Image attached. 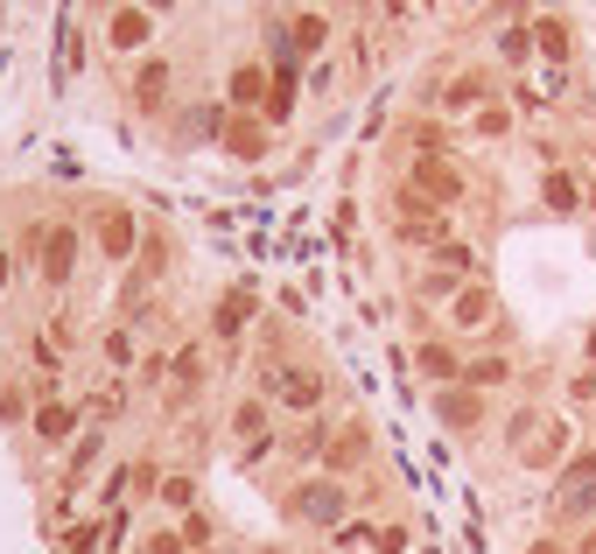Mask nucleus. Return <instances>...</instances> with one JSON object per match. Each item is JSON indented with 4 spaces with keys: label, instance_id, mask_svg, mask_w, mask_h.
Masks as SVG:
<instances>
[{
    "label": "nucleus",
    "instance_id": "obj_37",
    "mask_svg": "<svg viewBox=\"0 0 596 554\" xmlns=\"http://www.w3.org/2000/svg\"><path fill=\"white\" fill-rule=\"evenodd\" d=\"M568 408H596V366H575L568 372Z\"/></svg>",
    "mask_w": 596,
    "mask_h": 554
},
{
    "label": "nucleus",
    "instance_id": "obj_13",
    "mask_svg": "<svg viewBox=\"0 0 596 554\" xmlns=\"http://www.w3.org/2000/svg\"><path fill=\"white\" fill-rule=\"evenodd\" d=\"M568 456H575V428H568V414H548L541 435H533V443L519 449L512 464H519V470H533V477H554V470L568 464Z\"/></svg>",
    "mask_w": 596,
    "mask_h": 554
},
{
    "label": "nucleus",
    "instance_id": "obj_9",
    "mask_svg": "<svg viewBox=\"0 0 596 554\" xmlns=\"http://www.w3.org/2000/svg\"><path fill=\"white\" fill-rule=\"evenodd\" d=\"M85 400H71V393H43V400H35V422H29V435H35V443H43V449H71V443H78V435H85Z\"/></svg>",
    "mask_w": 596,
    "mask_h": 554
},
{
    "label": "nucleus",
    "instance_id": "obj_22",
    "mask_svg": "<svg viewBox=\"0 0 596 554\" xmlns=\"http://www.w3.org/2000/svg\"><path fill=\"white\" fill-rule=\"evenodd\" d=\"M267 99V64L260 56H246V64H232V78H225V106L232 112H260Z\"/></svg>",
    "mask_w": 596,
    "mask_h": 554
},
{
    "label": "nucleus",
    "instance_id": "obj_20",
    "mask_svg": "<svg viewBox=\"0 0 596 554\" xmlns=\"http://www.w3.org/2000/svg\"><path fill=\"white\" fill-rule=\"evenodd\" d=\"M533 56H541L548 70L575 64V29L562 22V14H533Z\"/></svg>",
    "mask_w": 596,
    "mask_h": 554
},
{
    "label": "nucleus",
    "instance_id": "obj_32",
    "mask_svg": "<svg viewBox=\"0 0 596 554\" xmlns=\"http://www.w3.org/2000/svg\"><path fill=\"white\" fill-rule=\"evenodd\" d=\"M470 133H477V141H506V133H512V106H506V99L477 106V112H470Z\"/></svg>",
    "mask_w": 596,
    "mask_h": 554
},
{
    "label": "nucleus",
    "instance_id": "obj_44",
    "mask_svg": "<svg viewBox=\"0 0 596 554\" xmlns=\"http://www.w3.org/2000/svg\"><path fill=\"white\" fill-rule=\"evenodd\" d=\"M568 554H596V526H583V533H575V541H568Z\"/></svg>",
    "mask_w": 596,
    "mask_h": 554
},
{
    "label": "nucleus",
    "instance_id": "obj_42",
    "mask_svg": "<svg viewBox=\"0 0 596 554\" xmlns=\"http://www.w3.org/2000/svg\"><path fill=\"white\" fill-rule=\"evenodd\" d=\"M133 8H148V14H155V22H169V14H176L183 0H133Z\"/></svg>",
    "mask_w": 596,
    "mask_h": 554
},
{
    "label": "nucleus",
    "instance_id": "obj_39",
    "mask_svg": "<svg viewBox=\"0 0 596 554\" xmlns=\"http://www.w3.org/2000/svg\"><path fill=\"white\" fill-rule=\"evenodd\" d=\"M519 554H568V533H554V526H548V533H533V541L519 547Z\"/></svg>",
    "mask_w": 596,
    "mask_h": 554
},
{
    "label": "nucleus",
    "instance_id": "obj_21",
    "mask_svg": "<svg viewBox=\"0 0 596 554\" xmlns=\"http://www.w3.org/2000/svg\"><path fill=\"white\" fill-rule=\"evenodd\" d=\"M464 387H477V393H506V387H519L512 351H477V358H464Z\"/></svg>",
    "mask_w": 596,
    "mask_h": 554
},
{
    "label": "nucleus",
    "instance_id": "obj_2",
    "mask_svg": "<svg viewBox=\"0 0 596 554\" xmlns=\"http://www.w3.org/2000/svg\"><path fill=\"white\" fill-rule=\"evenodd\" d=\"M351 485L344 477H330V470H310V477H295L288 485V520L295 526H310V533H337L344 520H351Z\"/></svg>",
    "mask_w": 596,
    "mask_h": 554
},
{
    "label": "nucleus",
    "instance_id": "obj_26",
    "mask_svg": "<svg viewBox=\"0 0 596 554\" xmlns=\"http://www.w3.org/2000/svg\"><path fill=\"white\" fill-rule=\"evenodd\" d=\"M99 456H106V428H99V422H91V428L78 435V443H71V449H64V477H71V485H85V477H91V470H99Z\"/></svg>",
    "mask_w": 596,
    "mask_h": 554
},
{
    "label": "nucleus",
    "instance_id": "obj_23",
    "mask_svg": "<svg viewBox=\"0 0 596 554\" xmlns=\"http://www.w3.org/2000/svg\"><path fill=\"white\" fill-rule=\"evenodd\" d=\"M204 351H210V337H189L183 351H169V387H189V393H204V387H210V366H204Z\"/></svg>",
    "mask_w": 596,
    "mask_h": 554
},
{
    "label": "nucleus",
    "instance_id": "obj_43",
    "mask_svg": "<svg viewBox=\"0 0 596 554\" xmlns=\"http://www.w3.org/2000/svg\"><path fill=\"white\" fill-rule=\"evenodd\" d=\"M8 289H14V253L0 246V295H8Z\"/></svg>",
    "mask_w": 596,
    "mask_h": 554
},
{
    "label": "nucleus",
    "instance_id": "obj_4",
    "mask_svg": "<svg viewBox=\"0 0 596 554\" xmlns=\"http://www.w3.org/2000/svg\"><path fill=\"white\" fill-rule=\"evenodd\" d=\"M78 253H85V232L71 218H43V246H35V281L64 295L78 281Z\"/></svg>",
    "mask_w": 596,
    "mask_h": 554
},
{
    "label": "nucleus",
    "instance_id": "obj_12",
    "mask_svg": "<svg viewBox=\"0 0 596 554\" xmlns=\"http://www.w3.org/2000/svg\"><path fill=\"white\" fill-rule=\"evenodd\" d=\"M429 408H435V422L449 428V435H477V428H485V414H491V393H477V387L456 379V387H435L429 393Z\"/></svg>",
    "mask_w": 596,
    "mask_h": 554
},
{
    "label": "nucleus",
    "instance_id": "obj_7",
    "mask_svg": "<svg viewBox=\"0 0 596 554\" xmlns=\"http://www.w3.org/2000/svg\"><path fill=\"white\" fill-rule=\"evenodd\" d=\"M141 239H148V225L133 218L127 204H106L99 225H91V246H99L106 267H133V260H141Z\"/></svg>",
    "mask_w": 596,
    "mask_h": 554
},
{
    "label": "nucleus",
    "instance_id": "obj_34",
    "mask_svg": "<svg viewBox=\"0 0 596 554\" xmlns=\"http://www.w3.org/2000/svg\"><path fill=\"white\" fill-rule=\"evenodd\" d=\"M541 422H548V414H541V408H512V414H506V449L519 456V449H527V443H533V435H541Z\"/></svg>",
    "mask_w": 596,
    "mask_h": 554
},
{
    "label": "nucleus",
    "instance_id": "obj_6",
    "mask_svg": "<svg viewBox=\"0 0 596 554\" xmlns=\"http://www.w3.org/2000/svg\"><path fill=\"white\" fill-rule=\"evenodd\" d=\"M379 456V435H372V422H330V443H323V464L316 470H330V477H344V485H351V477L365 470Z\"/></svg>",
    "mask_w": 596,
    "mask_h": 554
},
{
    "label": "nucleus",
    "instance_id": "obj_31",
    "mask_svg": "<svg viewBox=\"0 0 596 554\" xmlns=\"http://www.w3.org/2000/svg\"><path fill=\"white\" fill-rule=\"evenodd\" d=\"M0 422H8V428L35 422V379H8V387H0Z\"/></svg>",
    "mask_w": 596,
    "mask_h": 554
},
{
    "label": "nucleus",
    "instance_id": "obj_36",
    "mask_svg": "<svg viewBox=\"0 0 596 554\" xmlns=\"http://www.w3.org/2000/svg\"><path fill=\"white\" fill-rule=\"evenodd\" d=\"M183 541H189V554H204V547H218V520L197 506V512H183Z\"/></svg>",
    "mask_w": 596,
    "mask_h": 554
},
{
    "label": "nucleus",
    "instance_id": "obj_8",
    "mask_svg": "<svg viewBox=\"0 0 596 554\" xmlns=\"http://www.w3.org/2000/svg\"><path fill=\"white\" fill-rule=\"evenodd\" d=\"M442 323H449V337H491L498 330V289L491 281H464L449 295V309H442Z\"/></svg>",
    "mask_w": 596,
    "mask_h": 554
},
{
    "label": "nucleus",
    "instance_id": "obj_38",
    "mask_svg": "<svg viewBox=\"0 0 596 554\" xmlns=\"http://www.w3.org/2000/svg\"><path fill=\"white\" fill-rule=\"evenodd\" d=\"M414 547V526L408 520H387V526H379V554H408Z\"/></svg>",
    "mask_w": 596,
    "mask_h": 554
},
{
    "label": "nucleus",
    "instance_id": "obj_40",
    "mask_svg": "<svg viewBox=\"0 0 596 554\" xmlns=\"http://www.w3.org/2000/svg\"><path fill=\"white\" fill-rule=\"evenodd\" d=\"M310 85H316V91L337 85V64H330V56H316V64H310Z\"/></svg>",
    "mask_w": 596,
    "mask_h": 554
},
{
    "label": "nucleus",
    "instance_id": "obj_35",
    "mask_svg": "<svg viewBox=\"0 0 596 554\" xmlns=\"http://www.w3.org/2000/svg\"><path fill=\"white\" fill-rule=\"evenodd\" d=\"M589 477H596V449H575L568 464L548 477V485H554V491H575V485H589Z\"/></svg>",
    "mask_w": 596,
    "mask_h": 554
},
{
    "label": "nucleus",
    "instance_id": "obj_5",
    "mask_svg": "<svg viewBox=\"0 0 596 554\" xmlns=\"http://www.w3.org/2000/svg\"><path fill=\"white\" fill-rule=\"evenodd\" d=\"M127 99H133V112H148V120H162V112L176 106V56H162V50L133 56V78H127Z\"/></svg>",
    "mask_w": 596,
    "mask_h": 554
},
{
    "label": "nucleus",
    "instance_id": "obj_30",
    "mask_svg": "<svg viewBox=\"0 0 596 554\" xmlns=\"http://www.w3.org/2000/svg\"><path fill=\"white\" fill-rule=\"evenodd\" d=\"M323 443H330V414H316L288 435V464H323Z\"/></svg>",
    "mask_w": 596,
    "mask_h": 554
},
{
    "label": "nucleus",
    "instance_id": "obj_10",
    "mask_svg": "<svg viewBox=\"0 0 596 554\" xmlns=\"http://www.w3.org/2000/svg\"><path fill=\"white\" fill-rule=\"evenodd\" d=\"M408 189H421L429 204H442V211H456V204L470 197L464 169H456L449 155H414V162H408Z\"/></svg>",
    "mask_w": 596,
    "mask_h": 554
},
{
    "label": "nucleus",
    "instance_id": "obj_16",
    "mask_svg": "<svg viewBox=\"0 0 596 554\" xmlns=\"http://www.w3.org/2000/svg\"><path fill=\"white\" fill-rule=\"evenodd\" d=\"M267 133H274V127H267L260 112H225L218 148H225V155H239V162H260L267 155Z\"/></svg>",
    "mask_w": 596,
    "mask_h": 554
},
{
    "label": "nucleus",
    "instance_id": "obj_19",
    "mask_svg": "<svg viewBox=\"0 0 596 554\" xmlns=\"http://www.w3.org/2000/svg\"><path fill=\"white\" fill-rule=\"evenodd\" d=\"M548 526H554V533H583V526H596V477H589V485H575V491H554Z\"/></svg>",
    "mask_w": 596,
    "mask_h": 554
},
{
    "label": "nucleus",
    "instance_id": "obj_17",
    "mask_svg": "<svg viewBox=\"0 0 596 554\" xmlns=\"http://www.w3.org/2000/svg\"><path fill=\"white\" fill-rule=\"evenodd\" d=\"M491 99H498L491 70H456V78H442V91H435L442 112H477V106H491Z\"/></svg>",
    "mask_w": 596,
    "mask_h": 554
},
{
    "label": "nucleus",
    "instance_id": "obj_14",
    "mask_svg": "<svg viewBox=\"0 0 596 554\" xmlns=\"http://www.w3.org/2000/svg\"><path fill=\"white\" fill-rule=\"evenodd\" d=\"M246 330H260V295L253 289H225L210 302V344H246Z\"/></svg>",
    "mask_w": 596,
    "mask_h": 554
},
{
    "label": "nucleus",
    "instance_id": "obj_45",
    "mask_svg": "<svg viewBox=\"0 0 596 554\" xmlns=\"http://www.w3.org/2000/svg\"><path fill=\"white\" fill-rule=\"evenodd\" d=\"M583 366H596V323H589V337H583Z\"/></svg>",
    "mask_w": 596,
    "mask_h": 554
},
{
    "label": "nucleus",
    "instance_id": "obj_24",
    "mask_svg": "<svg viewBox=\"0 0 596 554\" xmlns=\"http://www.w3.org/2000/svg\"><path fill=\"white\" fill-rule=\"evenodd\" d=\"M281 29H288V50H295V56H323V50H330V14H323V8L295 14V22H281Z\"/></svg>",
    "mask_w": 596,
    "mask_h": 554
},
{
    "label": "nucleus",
    "instance_id": "obj_41",
    "mask_svg": "<svg viewBox=\"0 0 596 554\" xmlns=\"http://www.w3.org/2000/svg\"><path fill=\"white\" fill-rule=\"evenodd\" d=\"M372 8L387 14V22H408V14H414V0H372Z\"/></svg>",
    "mask_w": 596,
    "mask_h": 554
},
{
    "label": "nucleus",
    "instance_id": "obj_25",
    "mask_svg": "<svg viewBox=\"0 0 596 554\" xmlns=\"http://www.w3.org/2000/svg\"><path fill=\"white\" fill-rule=\"evenodd\" d=\"M464 289V274H449L442 260L421 267V281H414V309H449V295Z\"/></svg>",
    "mask_w": 596,
    "mask_h": 554
},
{
    "label": "nucleus",
    "instance_id": "obj_27",
    "mask_svg": "<svg viewBox=\"0 0 596 554\" xmlns=\"http://www.w3.org/2000/svg\"><path fill=\"white\" fill-rule=\"evenodd\" d=\"M155 506H162V512H176V520H183V512H197V506H204V499H197V477H189V470H162Z\"/></svg>",
    "mask_w": 596,
    "mask_h": 554
},
{
    "label": "nucleus",
    "instance_id": "obj_29",
    "mask_svg": "<svg viewBox=\"0 0 596 554\" xmlns=\"http://www.w3.org/2000/svg\"><path fill=\"white\" fill-rule=\"evenodd\" d=\"M491 50H498V64H506V70H527L533 64V22H506Z\"/></svg>",
    "mask_w": 596,
    "mask_h": 554
},
{
    "label": "nucleus",
    "instance_id": "obj_15",
    "mask_svg": "<svg viewBox=\"0 0 596 554\" xmlns=\"http://www.w3.org/2000/svg\"><path fill=\"white\" fill-rule=\"evenodd\" d=\"M155 14L148 8H133V0H120V8L106 14V50H120V56H148V43H155Z\"/></svg>",
    "mask_w": 596,
    "mask_h": 554
},
{
    "label": "nucleus",
    "instance_id": "obj_18",
    "mask_svg": "<svg viewBox=\"0 0 596 554\" xmlns=\"http://www.w3.org/2000/svg\"><path fill=\"white\" fill-rule=\"evenodd\" d=\"M541 211L548 218H583V183H575L568 162H548L541 169Z\"/></svg>",
    "mask_w": 596,
    "mask_h": 554
},
{
    "label": "nucleus",
    "instance_id": "obj_33",
    "mask_svg": "<svg viewBox=\"0 0 596 554\" xmlns=\"http://www.w3.org/2000/svg\"><path fill=\"white\" fill-rule=\"evenodd\" d=\"M133 554H189V541H183V526H169V520H155L133 541Z\"/></svg>",
    "mask_w": 596,
    "mask_h": 554
},
{
    "label": "nucleus",
    "instance_id": "obj_28",
    "mask_svg": "<svg viewBox=\"0 0 596 554\" xmlns=\"http://www.w3.org/2000/svg\"><path fill=\"white\" fill-rule=\"evenodd\" d=\"M99 358H106V366L120 372V379H127V372H141V344H133L127 323H112V330L99 337Z\"/></svg>",
    "mask_w": 596,
    "mask_h": 554
},
{
    "label": "nucleus",
    "instance_id": "obj_3",
    "mask_svg": "<svg viewBox=\"0 0 596 554\" xmlns=\"http://www.w3.org/2000/svg\"><path fill=\"white\" fill-rule=\"evenodd\" d=\"M274 414H281V408H274V400H267L260 387H246V393L232 400V408H225V435L239 443L246 464H260V456L281 443V435H274Z\"/></svg>",
    "mask_w": 596,
    "mask_h": 554
},
{
    "label": "nucleus",
    "instance_id": "obj_11",
    "mask_svg": "<svg viewBox=\"0 0 596 554\" xmlns=\"http://www.w3.org/2000/svg\"><path fill=\"white\" fill-rule=\"evenodd\" d=\"M408 366L421 372V387H456V379H464V351H456L449 330H421L414 351H408Z\"/></svg>",
    "mask_w": 596,
    "mask_h": 554
},
{
    "label": "nucleus",
    "instance_id": "obj_1",
    "mask_svg": "<svg viewBox=\"0 0 596 554\" xmlns=\"http://www.w3.org/2000/svg\"><path fill=\"white\" fill-rule=\"evenodd\" d=\"M330 387L337 379L316 366V358H281V366H260V393L274 400L288 422H316L330 414Z\"/></svg>",
    "mask_w": 596,
    "mask_h": 554
}]
</instances>
